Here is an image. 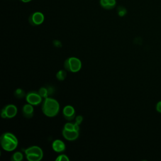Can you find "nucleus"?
I'll return each mask as SVG.
<instances>
[{
    "mask_svg": "<svg viewBox=\"0 0 161 161\" xmlns=\"http://www.w3.org/2000/svg\"><path fill=\"white\" fill-rule=\"evenodd\" d=\"M42 111L48 117H54L59 112L60 106L58 101L52 97H47L42 104Z\"/></svg>",
    "mask_w": 161,
    "mask_h": 161,
    "instance_id": "obj_1",
    "label": "nucleus"
},
{
    "mask_svg": "<svg viewBox=\"0 0 161 161\" xmlns=\"http://www.w3.org/2000/svg\"><path fill=\"white\" fill-rule=\"evenodd\" d=\"M2 148L7 151L14 150L18 146V139L14 135L11 133L6 132L3 134L0 138Z\"/></svg>",
    "mask_w": 161,
    "mask_h": 161,
    "instance_id": "obj_2",
    "label": "nucleus"
},
{
    "mask_svg": "<svg viewBox=\"0 0 161 161\" xmlns=\"http://www.w3.org/2000/svg\"><path fill=\"white\" fill-rule=\"evenodd\" d=\"M26 158L29 161H40L43 158V151L38 146H31L24 150Z\"/></svg>",
    "mask_w": 161,
    "mask_h": 161,
    "instance_id": "obj_3",
    "label": "nucleus"
},
{
    "mask_svg": "<svg viewBox=\"0 0 161 161\" xmlns=\"http://www.w3.org/2000/svg\"><path fill=\"white\" fill-rule=\"evenodd\" d=\"M82 67L81 61L76 57H70L64 62L65 69L72 72H77L79 71Z\"/></svg>",
    "mask_w": 161,
    "mask_h": 161,
    "instance_id": "obj_4",
    "label": "nucleus"
},
{
    "mask_svg": "<svg viewBox=\"0 0 161 161\" xmlns=\"http://www.w3.org/2000/svg\"><path fill=\"white\" fill-rule=\"evenodd\" d=\"M17 113V108L14 104H8L6 106L1 113V117L3 118H12Z\"/></svg>",
    "mask_w": 161,
    "mask_h": 161,
    "instance_id": "obj_5",
    "label": "nucleus"
},
{
    "mask_svg": "<svg viewBox=\"0 0 161 161\" xmlns=\"http://www.w3.org/2000/svg\"><path fill=\"white\" fill-rule=\"evenodd\" d=\"M26 101L33 106L39 104L42 101V97L39 92L35 91H30L26 96Z\"/></svg>",
    "mask_w": 161,
    "mask_h": 161,
    "instance_id": "obj_6",
    "label": "nucleus"
},
{
    "mask_svg": "<svg viewBox=\"0 0 161 161\" xmlns=\"http://www.w3.org/2000/svg\"><path fill=\"white\" fill-rule=\"evenodd\" d=\"M44 21V15L41 12H35L29 18V21L32 25H39Z\"/></svg>",
    "mask_w": 161,
    "mask_h": 161,
    "instance_id": "obj_7",
    "label": "nucleus"
},
{
    "mask_svg": "<svg viewBox=\"0 0 161 161\" xmlns=\"http://www.w3.org/2000/svg\"><path fill=\"white\" fill-rule=\"evenodd\" d=\"M62 135L64 137L69 141H72L76 140L79 136V131L75 130H68L66 129H63Z\"/></svg>",
    "mask_w": 161,
    "mask_h": 161,
    "instance_id": "obj_8",
    "label": "nucleus"
},
{
    "mask_svg": "<svg viewBox=\"0 0 161 161\" xmlns=\"http://www.w3.org/2000/svg\"><path fill=\"white\" fill-rule=\"evenodd\" d=\"M63 114L65 118L67 120H72L75 117V109L74 107L70 105H67L65 106L63 109Z\"/></svg>",
    "mask_w": 161,
    "mask_h": 161,
    "instance_id": "obj_9",
    "label": "nucleus"
},
{
    "mask_svg": "<svg viewBox=\"0 0 161 161\" xmlns=\"http://www.w3.org/2000/svg\"><path fill=\"white\" fill-rule=\"evenodd\" d=\"M52 148L56 152H62L65 149V145L63 141L55 140L52 143Z\"/></svg>",
    "mask_w": 161,
    "mask_h": 161,
    "instance_id": "obj_10",
    "label": "nucleus"
},
{
    "mask_svg": "<svg viewBox=\"0 0 161 161\" xmlns=\"http://www.w3.org/2000/svg\"><path fill=\"white\" fill-rule=\"evenodd\" d=\"M33 110L34 109L32 104L29 103L27 104H25L23 106L22 109L23 114L25 117L27 118H30L33 115Z\"/></svg>",
    "mask_w": 161,
    "mask_h": 161,
    "instance_id": "obj_11",
    "label": "nucleus"
},
{
    "mask_svg": "<svg viewBox=\"0 0 161 161\" xmlns=\"http://www.w3.org/2000/svg\"><path fill=\"white\" fill-rule=\"evenodd\" d=\"M101 6L106 9L113 8L116 5V0H100Z\"/></svg>",
    "mask_w": 161,
    "mask_h": 161,
    "instance_id": "obj_12",
    "label": "nucleus"
},
{
    "mask_svg": "<svg viewBox=\"0 0 161 161\" xmlns=\"http://www.w3.org/2000/svg\"><path fill=\"white\" fill-rule=\"evenodd\" d=\"M23 158V155L21 152H16L13 153L11 157V160L13 161H21Z\"/></svg>",
    "mask_w": 161,
    "mask_h": 161,
    "instance_id": "obj_13",
    "label": "nucleus"
},
{
    "mask_svg": "<svg viewBox=\"0 0 161 161\" xmlns=\"http://www.w3.org/2000/svg\"><path fill=\"white\" fill-rule=\"evenodd\" d=\"M66 72L64 70H60L57 73L56 77L59 80H64L66 77Z\"/></svg>",
    "mask_w": 161,
    "mask_h": 161,
    "instance_id": "obj_14",
    "label": "nucleus"
},
{
    "mask_svg": "<svg viewBox=\"0 0 161 161\" xmlns=\"http://www.w3.org/2000/svg\"><path fill=\"white\" fill-rule=\"evenodd\" d=\"M38 92L39 94H40V96L42 97H44V98H47L48 97V90H47V87H41L39 91H38Z\"/></svg>",
    "mask_w": 161,
    "mask_h": 161,
    "instance_id": "obj_15",
    "label": "nucleus"
},
{
    "mask_svg": "<svg viewBox=\"0 0 161 161\" xmlns=\"http://www.w3.org/2000/svg\"><path fill=\"white\" fill-rule=\"evenodd\" d=\"M14 95L18 98H22V97H23L25 96V91L23 89L19 88V89H17L15 91Z\"/></svg>",
    "mask_w": 161,
    "mask_h": 161,
    "instance_id": "obj_16",
    "label": "nucleus"
},
{
    "mask_svg": "<svg viewBox=\"0 0 161 161\" xmlns=\"http://www.w3.org/2000/svg\"><path fill=\"white\" fill-rule=\"evenodd\" d=\"M56 161H69V158H68V157L66 155L64 154H62L58 155L57 158L55 159Z\"/></svg>",
    "mask_w": 161,
    "mask_h": 161,
    "instance_id": "obj_17",
    "label": "nucleus"
},
{
    "mask_svg": "<svg viewBox=\"0 0 161 161\" xmlns=\"http://www.w3.org/2000/svg\"><path fill=\"white\" fill-rule=\"evenodd\" d=\"M64 129L68 130H75L74 129V123H67L65 124Z\"/></svg>",
    "mask_w": 161,
    "mask_h": 161,
    "instance_id": "obj_18",
    "label": "nucleus"
},
{
    "mask_svg": "<svg viewBox=\"0 0 161 161\" xmlns=\"http://www.w3.org/2000/svg\"><path fill=\"white\" fill-rule=\"evenodd\" d=\"M118 13L119 16H123L126 13V10L123 7H119V8L118 9Z\"/></svg>",
    "mask_w": 161,
    "mask_h": 161,
    "instance_id": "obj_19",
    "label": "nucleus"
},
{
    "mask_svg": "<svg viewBox=\"0 0 161 161\" xmlns=\"http://www.w3.org/2000/svg\"><path fill=\"white\" fill-rule=\"evenodd\" d=\"M82 120H83V118H82V116H80V115H79V116H77L75 118V123H76L77 124H78V125H80V124L82 123Z\"/></svg>",
    "mask_w": 161,
    "mask_h": 161,
    "instance_id": "obj_20",
    "label": "nucleus"
},
{
    "mask_svg": "<svg viewBox=\"0 0 161 161\" xmlns=\"http://www.w3.org/2000/svg\"><path fill=\"white\" fill-rule=\"evenodd\" d=\"M155 109H156V111H157V112L161 113V101H158V102L156 104Z\"/></svg>",
    "mask_w": 161,
    "mask_h": 161,
    "instance_id": "obj_21",
    "label": "nucleus"
},
{
    "mask_svg": "<svg viewBox=\"0 0 161 161\" xmlns=\"http://www.w3.org/2000/svg\"><path fill=\"white\" fill-rule=\"evenodd\" d=\"M47 90H48V95H51V94H53V91H54V90H53V87H47Z\"/></svg>",
    "mask_w": 161,
    "mask_h": 161,
    "instance_id": "obj_22",
    "label": "nucleus"
},
{
    "mask_svg": "<svg viewBox=\"0 0 161 161\" xmlns=\"http://www.w3.org/2000/svg\"><path fill=\"white\" fill-rule=\"evenodd\" d=\"M20 1H21L23 2V3H28V2L31 1V0H20Z\"/></svg>",
    "mask_w": 161,
    "mask_h": 161,
    "instance_id": "obj_23",
    "label": "nucleus"
}]
</instances>
